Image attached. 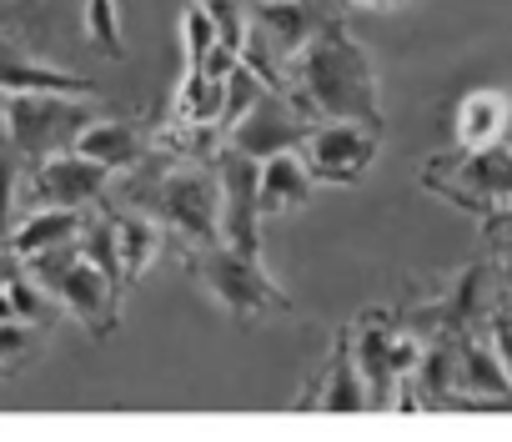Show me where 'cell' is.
<instances>
[{"label":"cell","instance_id":"27","mask_svg":"<svg viewBox=\"0 0 512 442\" xmlns=\"http://www.w3.org/2000/svg\"><path fill=\"white\" fill-rule=\"evenodd\" d=\"M16 272H21V257H16L11 247H0V287H6V282H11Z\"/></svg>","mask_w":512,"mask_h":442},{"label":"cell","instance_id":"24","mask_svg":"<svg viewBox=\"0 0 512 442\" xmlns=\"http://www.w3.org/2000/svg\"><path fill=\"white\" fill-rule=\"evenodd\" d=\"M206 11L216 16V31H221V41L241 56V46H246V31H251V11H246V0H206Z\"/></svg>","mask_w":512,"mask_h":442},{"label":"cell","instance_id":"17","mask_svg":"<svg viewBox=\"0 0 512 442\" xmlns=\"http://www.w3.org/2000/svg\"><path fill=\"white\" fill-rule=\"evenodd\" d=\"M81 227H86V211H76V206H36L26 221H16V232H11L6 247L26 262V257H41V252H51V247L76 242Z\"/></svg>","mask_w":512,"mask_h":442},{"label":"cell","instance_id":"23","mask_svg":"<svg viewBox=\"0 0 512 442\" xmlns=\"http://www.w3.org/2000/svg\"><path fill=\"white\" fill-rule=\"evenodd\" d=\"M86 36H91L101 51H111V56L126 51L121 21H116V0H86Z\"/></svg>","mask_w":512,"mask_h":442},{"label":"cell","instance_id":"20","mask_svg":"<svg viewBox=\"0 0 512 442\" xmlns=\"http://www.w3.org/2000/svg\"><path fill=\"white\" fill-rule=\"evenodd\" d=\"M181 41H186V66H201L221 46V31H216V16L206 11V0H191L181 11Z\"/></svg>","mask_w":512,"mask_h":442},{"label":"cell","instance_id":"18","mask_svg":"<svg viewBox=\"0 0 512 442\" xmlns=\"http://www.w3.org/2000/svg\"><path fill=\"white\" fill-rule=\"evenodd\" d=\"M312 186L317 176L307 171L302 151H282V156H267L262 161V216H282V211H302L312 201Z\"/></svg>","mask_w":512,"mask_h":442},{"label":"cell","instance_id":"11","mask_svg":"<svg viewBox=\"0 0 512 442\" xmlns=\"http://www.w3.org/2000/svg\"><path fill=\"white\" fill-rule=\"evenodd\" d=\"M297 412H367V382H362L357 357H352V327L337 332V342L327 352V367L297 397Z\"/></svg>","mask_w":512,"mask_h":442},{"label":"cell","instance_id":"19","mask_svg":"<svg viewBox=\"0 0 512 442\" xmlns=\"http://www.w3.org/2000/svg\"><path fill=\"white\" fill-rule=\"evenodd\" d=\"M81 257L96 262L111 282L126 287V277H121V247H116V221L111 216H86V227H81Z\"/></svg>","mask_w":512,"mask_h":442},{"label":"cell","instance_id":"2","mask_svg":"<svg viewBox=\"0 0 512 442\" xmlns=\"http://www.w3.org/2000/svg\"><path fill=\"white\" fill-rule=\"evenodd\" d=\"M121 201L151 211L181 247H211V242H221L216 156H181L171 146H151L146 161L126 171Z\"/></svg>","mask_w":512,"mask_h":442},{"label":"cell","instance_id":"13","mask_svg":"<svg viewBox=\"0 0 512 442\" xmlns=\"http://www.w3.org/2000/svg\"><path fill=\"white\" fill-rule=\"evenodd\" d=\"M0 91L6 96H96V81L76 76V71H61L51 61H36L16 46L0 41Z\"/></svg>","mask_w":512,"mask_h":442},{"label":"cell","instance_id":"29","mask_svg":"<svg viewBox=\"0 0 512 442\" xmlns=\"http://www.w3.org/2000/svg\"><path fill=\"white\" fill-rule=\"evenodd\" d=\"M497 317H502V322L512 327V277L502 282V307H497Z\"/></svg>","mask_w":512,"mask_h":442},{"label":"cell","instance_id":"30","mask_svg":"<svg viewBox=\"0 0 512 442\" xmlns=\"http://www.w3.org/2000/svg\"><path fill=\"white\" fill-rule=\"evenodd\" d=\"M0 382H6V367H0Z\"/></svg>","mask_w":512,"mask_h":442},{"label":"cell","instance_id":"12","mask_svg":"<svg viewBox=\"0 0 512 442\" xmlns=\"http://www.w3.org/2000/svg\"><path fill=\"white\" fill-rule=\"evenodd\" d=\"M251 31L262 36L287 66H292V56L322 31V21L332 16L322 0H251Z\"/></svg>","mask_w":512,"mask_h":442},{"label":"cell","instance_id":"7","mask_svg":"<svg viewBox=\"0 0 512 442\" xmlns=\"http://www.w3.org/2000/svg\"><path fill=\"white\" fill-rule=\"evenodd\" d=\"M216 181H221V242L236 252L262 257V161L236 146H216Z\"/></svg>","mask_w":512,"mask_h":442},{"label":"cell","instance_id":"5","mask_svg":"<svg viewBox=\"0 0 512 442\" xmlns=\"http://www.w3.org/2000/svg\"><path fill=\"white\" fill-rule=\"evenodd\" d=\"M91 337H111L116 327H121V282H111L96 262H86L81 257V237L76 242H66V247H51V252H41V257H26L21 262Z\"/></svg>","mask_w":512,"mask_h":442},{"label":"cell","instance_id":"22","mask_svg":"<svg viewBox=\"0 0 512 442\" xmlns=\"http://www.w3.org/2000/svg\"><path fill=\"white\" fill-rule=\"evenodd\" d=\"M21 156L11 146H0V247L16 232V196H21Z\"/></svg>","mask_w":512,"mask_h":442},{"label":"cell","instance_id":"26","mask_svg":"<svg viewBox=\"0 0 512 442\" xmlns=\"http://www.w3.org/2000/svg\"><path fill=\"white\" fill-rule=\"evenodd\" d=\"M487 332H492V347H497V357H502V367H507V377H512V327L492 312V327H487Z\"/></svg>","mask_w":512,"mask_h":442},{"label":"cell","instance_id":"3","mask_svg":"<svg viewBox=\"0 0 512 442\" xmlns=\"http://www.w3.org/2000/svg\"><path fill=\"white\" fill-rule=\"evenodd\" d=\"M417 186L447 206L487 221L512 201V141L497 146H447L417 166Z\"/></svg>","mask_w":512,"mask_h":442},{"label":"cell","instance_id":"10","mask_svg":"<svg viewBox=\"0 0 512 442\" xmlns=\"http://www.w3.org/2000/svg\"><path fill=\"white\" fill-rule=\"evenodd\" d=\"M106 191H111V171L96 166L81 151H61V156H46V161L26 166V196L36 206H76V211H86V206L106 201Z\"/></svg>","mask_w":512,"mask_h":442},{"label":"cell","instance_id":"25","mask_svg":"<svg viewBox=\"0 0 512 442\" xmlns=\"http://www.w3.org/2000/svg\"><path fill=\"white\" fill-rule=\"evenodd\" d=\"M482 242H487L492 252L512 257V201H507L502 211H492V216L482 221Z\"/></svg>","mask_w":512,"mask_h":442},{"label":"cell","instance_id":"16","mask_svg":"<svg viewBox=\"0 0 512 442\" xmlns=\"http://www.w3.org/2000/svg\"><path fill=\"white\" fill-rule=\"evenodd\" d=\"M111 221H116V247H121V277L131 287V282H141L156 267L166 227L141 206H121V211H111Z\"/></svg>","mask_w":512,"mask_h":442},{"label":"cell","instance_id":"21","mask_svg":"<svg viewBox=\"0 0 512 442\" xmlns=\"http://www.w3.org/2000/svg\"><path fill=\"white\" fill-rule=\"evenodd\" d=\"M36 347H41V322H21V317L0 322V367L6 372L26 367L36 357Z\"/></svg>","mask_w":512,"mask_h":442},{"label":"cell","instance_id":"28","mask_svg":"<svg viewBox=\"0 0 512 442\" xmlns=\"http://www.w3.org/2000/svg\"><path fill=\"white\" fill-rule=\"evenodd\" d=\"M337 6H362V11H397L407 0H337Z\"/></svg>","mask_w":512,"mask_h":442},{"label":"cell","instance_id":"14","mask_svg":"<svg viewBox=\"0 0 512 442\" xmlns=\"http://www.w3.org/2000/svg\"><path fill=\"white\" fill-rule=\"evenodd\" d=\"M512 136V96L507 91H467L457 116H452V141L457 146H497Z\"/></svg>","mask_w":512,"mask_h":442},{"label":"cell","instance_id":"15","mask_svg":"<svg viewBox=\"0 0 512 442\" xmlns=\"http://www.w3.org/2000/svg\"><path fill=\"white\" fill-rule=\"evenodd\" d=\"M76 151L81 156H91L96 166H106L111 176H126L131 166H141L146 161V151H151V141L131 126V121H111V116H96L81 136H76Z\"/></svg>","mask_w":512,"mask_h":442},{"label":"cell","instance_id":"9","mask_svg":"<svg viewBox=\"0 0 512 442\" xmlns=\"http://www.w3.org/2000/svg\"><path fill=\"white\" fill-rule=\"evenodd\" d=\"M312 126L317 121L302 116L287 91H262L226 126V146L246 151L251 161H267V156H282V151H302V141L312 136Z\"/></svg>","mask_w":512,"mask_h":442},{"label":"cell","instance_id":"6","mask_svg":"<svg viewBox=\"0 0 512 442\" xmlns=\"http://www.w3.org/2000/svg\"><path fill=\"white\" fill-rule=\"evenodd\" d=\"M91 106L76 96H6V141L21 156V166H36L46 156L76 151V136L91 126Z\"/></svg>","mask_w":512,"mask_h":442},{"label":"cell","instance_id":"4","mask_svg":"<svg viewBox=\"0 0 512 442\" xmlns=\"http://www.w3.org/2000/svg\"><path fill=\"white\" fill-rule=\"evenodd\" d=\"M186 277L221 307L231 312L236 322H262V317H287L292 312V297L272 282V272L262 267V257L251 252H236L226 242H211V247H186Z\"/></svg>","mask_w":512,"mask_h":442},{"label":"cell","instance_id":"1","mask_svg":"<svg viewBox=\"0 0 512 442\" xmlns=\"http://www.w3.org/2000/svg\"><path fill=\"white\" fill-rule=\"evenodd\" d=\"M287 96L312 121H362V126L387 131L372 56H367L362 41H352V31L337 16H327L322 31L292 56Z\"/></svg>","mask_w":512,"mask_h":442},{"label":"cell","instance_id":"8","mask_svg":"<svg viewBox=\"0 0 512 442\" xmlns=\"http://www.w3.org/2000/svg\"><path fill=\"white\" fill-rule=\"evenodd\" d=\"M382 131L362 126V121H317L312 136L302 141V161L317 181L327 186H357L367 181L372 161H377Z\"/></svg>","mask_w":512,"mask_h":442}]
</instances>
